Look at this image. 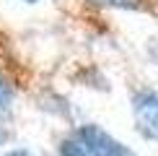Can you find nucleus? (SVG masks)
Listing matches in <instances>:
<instances>
[{
    "label": "nucleus",
    "mask_w": 158,
    "mask_h": 156,
    "mask_svg": "<svg viewBox=\"0 0 158 156\" xmlns=\"http://www.w3.org/2000/svg\"><path fill=\"white\" fill-rule=\"evenodd\" d=\"M60 156H137L98 125H78L60 143Z\"/></svg>",
    "instance_id": "1"
},
{
    "label": "nucleus",
    "mask_w": 158,
    "mask_h": 156,
    "mask_svg": "<svg viewBox=\"0 0 158 156\" xmlns=\"http://www.w3.org/2000/svg\"><path fill=\"white\" fill-rule=\"evenodd\" d=\"M135 122H137V133L145 135L148 141L158 143V91H140L135 94Z\"/></svg>",
    "instance_id": "2"
},
{
    "label": "nucleus",
    "mask_w": 158,
    "mask_h": 156,
    "mask_svg": "<svg viewBox=\"0 0 158 156\" xmlns=\"http://www.w3.org/2000/svg\"><path fill=\"white\" fill-rule=\"evenodd\" d=\"M94 5H104V8H122V11H137L143 8V0H88Z\"/></svg>",
    "instance_id": "3"
},
{
    "label": "nucleus",
    "mask_w": 158,
    "mask_h": 156,
    "mask_svg": "<svg viewBox=\"0 0 158 156\" xmlns=\"http://www.w3.org/2000/svg\"><path fill=\"white\" fill-rule=\"evenodd\" d=\"M13 94H16V91H13V86H10V83H5L3 78H0V115H5V112L10 109Z\"/></svg>",
    "instance_id": "4"
},
{
    "label": "nucleus",
    "mask_w": 158,
    "mask_h": 156,
    "mask_svg": "<svg viewBox=\"0 0 158 156\" xmlns=\"http://www.w3.org/2000/svg\"><path fill=\"white\" fill-rule=\"evenodd\" d=\"M3 156H36V154H31L29 148H13V151H8V154H3Z\"/></svg>",
    "instance_id": "5"
},
{
    "label": "nucleus",
    "mask_w": 158,
    "mask_h": 156,
    "mask_svg": "<svg viewBox=\"0 0 158 156\" xmlns=\"http://www.w3.org/2000/svg\"><path fill=\"white\" fill-rule=\"evenodd\" d=\"M8 138H10V130L5 128V125H0V146H5V143H8Z\"/></svg>",
    "instance_id": "6"
},
{
    "label": "nucleus",
    "mask_w": 158,
    "mask_h": 156,
    "mask_svg": "<svg viewBox=\"0 0 158 156\" xmlns=\"http://www.w3.org/2000/svg\"><path fill=\"white\" fill-rule=\"evenodd\" d=\"M26 3H39V0H26Z\"/></svg>",
    "instance_id": "7"
}]
</instances>
